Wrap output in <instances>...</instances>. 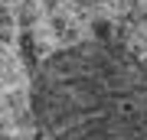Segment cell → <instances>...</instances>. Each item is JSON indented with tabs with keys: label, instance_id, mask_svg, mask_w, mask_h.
I'll list each match as a JSON object with an SVG mask.
<instances>
[{
	"label": "cell",
	"instance_id": "1",
	"mask_svg": "<svg viewBox=\"0 0 147 140\" xmlns=\"http://www.w3.org/2000/svg\"><path fill=\"white\" fill-rule=\"evenodd\" d=\"M33 111L56 140H147V68L108 39L46 56Z\"/></svg>",
	"mask_w": 147,
	"mask_h": 140
}]
</instances>
